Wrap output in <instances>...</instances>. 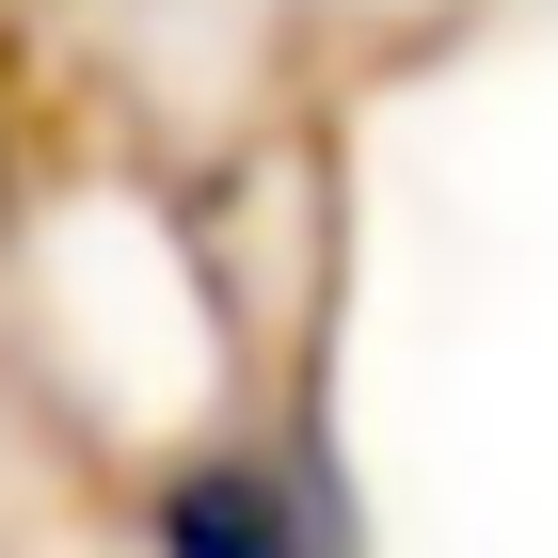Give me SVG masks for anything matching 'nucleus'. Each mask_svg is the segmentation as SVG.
Segmentation results:
<instances>
[{
	"label": "nucleus",
	"instance_id": "obj_1",
	"mask_svg": "<svg viewBox=\"0 0 558 558\" xmlns=\"http://www.w3.org/2000/svg\"><path fill=\"white\" fill-rule=\"evenodd\" d=\"M144 526H160V558H319V511L271 463H175Z\"/></svg>",
	"mask_w": 558,
	"mask_h": 558
}]
</instances>
